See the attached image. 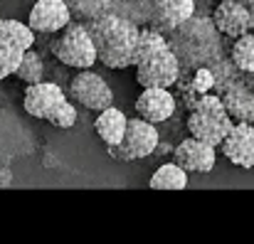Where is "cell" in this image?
Returning <instances> with one entry per match:
<instances>
[{
  "instance_id": "6da1fadb",
  "label": "cell",
  "mask_w": 254,
  "mask_h": 244,
  "mask_svg": "<svg viewBox=\"0 0 254 244\" xmlns=\"http://www.w3.org/2000/svg\"><path fill=\"white\" fill-rule=\"evenodd\" d=\"M94 50H96V62H101L109 69H126L133 64V50H136V37L138 27L119 15H111V10L91 22H86Z\"/></svg>"
},
{
  "instance_id": "7a4b0ae2",
  "label": "cell",
  "mask_w": 254,
  "mask_h": 244,
  "mask_svg": "<svg viewBox=\"0 0 254 244\" xmlns=\"http://www.w3.org/2000/svg\"><path fill=\"white\" fill-rule=\"evenodd\" d=\"M175 37L168 40L170 50L175 52L180 67L183 62L190 67H205V62H217L222 57V47H220V32L215 30L212 22L207 20H197L195 15L190 20H185L180 27L173 30Z\"/></svg>"
},
{
  "instance_id": "3957f363",
  "label": "cell",
  "mask_w": 254,
  "mask_h": 244,
  "mask_svg": "<svg viewBox=\"0 0 254 244\" xmlns=\"http://www.w3.org/2000/svg\"><path fill=\"white\" fill-rule=\"evenodd\" d=\"M232 119L222 104V99L217 94H200L192 104H190V116H188V131L190 136L210 143V146H220L222 138L227 136V131L232 128Z\"/></svg>"
},
{
  "instance_id": "277c9868",
  "label": "cell",
  "mask_w": 254,
  "mask_h": 244,
  "mask_svg": "<svg viewBox=\"0 0 254 244\" xmlns=\"http://www.w3.org/2000/svg\"><path fill=\"white\" fill-rule=\"evenodd\" d=\"M62 35L52 42V55L72 67V69H89L94 67L96 62V50H94V42H91V35H89V27L86 22H79V20H69L62 30Z\"/></svg>"
},
{
  "instance_id": "5b68a950",
  "label": "cell",
  "mask_w": 254,
  "mask_h": 244,
  "mask_svg": "<svg viewBox=\"0 0 254 244\" xmlns=\"http://www.w3.org/2000/svg\"><path fill=\"white\" fill-rule=\"evenodd\" d=\"M158 141L161 136H158L156 123L136 116V119H128L124 138L116 146H109V156L116 161H143L158 148Z\"/></svg>"
},
{
  "instance_id": "8992f818",
  "label": "cell",
  "mask_w": 254,
  "mask_h": 244,
  "mask_svg": "<svg viewBox=\"0 0 254 244\" xmlns=\"http://www.w3.org/2000/svg\"><path fill=\"white\" fill-rule=\"evenodd\" d=\"M69 96H72V101H77L79 106H84L89 111H101V109L114 104L111 86L104 81V77L91 72V67L89 69H79V74L72 77Z\"/></svg>"
},
{
  "instance_id": "52a82bcc",
  "label": "cell",
  "mask_w": 254,
  "mask_h": 244,
  "mask_svg": "<svg viewBox=\"0 0 254 244\" xmlns=\"http://www.w3.org/2000/svg\"><path fill=\"white\" fill-rule=\"evenodd\" d=\"M180 62L175 57V52L166 47L156 55H151L148 60L136 64V81L141 86H166L170 89L173 84L180 79Z\"/></svg>"
},
{
  "instance_id": "ba28073f",
  "label": "cell",
  "mask_w": 254,
  "mask_h": 244,
  "mask_svg": "<svg viewBox=\"0 0 254 244\" xmlns=\"http://www.w3.org/2000/svg\"><path fill=\"white\" fill-rule=\"evenodd\" d=\"M217 148L222 151V156L232 165L254 168V123L235 121Z\"/></svg>"
},
{
  "instance_id": "9c48e42d",
  "label": "cell",
  "mask_w": 254,
  "mask_h": 244,
  "mask_svg": "<svg viewBox=\"0 0 254 244\" xmlns=\"http://www.w3.org/2000/svg\"><path fill=\"white\" fill-rule=\"evenodd\" d=\"M67 99L64 89L60 84H52V81H35V84H27L25 89V96H22V109L27 111V116L32 119H45Z\"/></svg>"
},
{
  "instance_id": "30bf717a",
  "label": "cell",
  "mask_w": 254,
  "mask_h": 244,
  "mask_svg": "<svg viewBox=\"0 0 254 244\" xmlns=\"http://www.w3.org/2000/svg\"><path fill=\"white\" fill-rule=\"evenodd\" d=\"M173 161L178 163L188 175L190 173H210L217 163V153H215V146L195 138V136H188L185 141H180L173 151Z\"/></svg>"
},
{
  "instance_id": "8fae6325",
  "label": "cell",
  "mask_w": 254,
  "mask_h": 244,
  "mask_svg": "<svg viewBox=\"0 0 254 244\" xmlns=\"http://www.w3.org/2000/svg\"><path fill=\"white\" fill-rule=\"evenodd\" d=\"M217 96L222 99V104H225V109H227L232 121L254 123V89L250 84L237 79L220 81Z\"/></svg>"
},
{
  "instance_id": "7c38bea8",
  "label": "cell",
  "mask_w": 254,
  "mask_h": 244,
  "mask_svg": "<svg viewBox=\"0 0 254 244\" xmlns=\"http://www.w3.org/2000/svg\"><path fill=\"white\" fill-rule=\"evenodd\" d=\"M72 20L64 0H37L27 15V25L35 35H55Z\"/></svg>"
},
{
  "instance_id": "4fadbf2b",
  "label": "cell",
  "mask_w": 254,
  "mask_h": 244,
  "mask_svg": "<svg viewBox=\"0 0 254 244\" xmlns=\"http://www.w3.org/2000/svg\"><path fill=\"white\" fill-rule=\"evenodd\" d=\"M212 25L220 35L227 37H240L252 30V17L250 7L240 0H220V5L212 12Z\"/></svg>"
},
{
  "instance_id": "5bb4252c",
  "label": "cell",
  "mask_w": 254,
  "mask_h": 244,
  "mask_svg": "<svg viewBox=\"0 0 254 244\" xmlns=\"http://www.w3.org/2000/svg\"><path fill=\"white\" fill-rule=\"evenodd\" d=\"M136 114L151 123L168 121L175 114V96L166 86H143L141 96L136 99Z\"/></svg>"
},
{
  "instance_id": "9a60e30c",
  "label": "cell",
  "mask_w": 254,
  "mask_h": 244,
  "mask_svg": "<svg viewBox=\"0 0 254 244\" xmlns=\"http://www.w3.org/2000/svg\"><path fill=\"white\" fill-rule=\"evenodd\" d=\"M195 15V0H153V22L163 30H175Z\"/></svg>"
},
{
  "instance_id": "2e32d148",
  "label": "cell",
  "mask_w": 254,
  "mask_h": 244,
  "mask_svg": "<svg viewBox=\"0 0 254 244\" xmlns=\"http://www.w3.org/2000/svg\"><path fill=\"white\" fill-rule=\"evenodd\" d=\"M126 123H128V116H126L121 109L106 106V109L99 111V116H96V121H94V131H96V136H99V138L106 143V148H109V146H116V143L124 138Z\"/></svg>"
},
{
  "instance_id": "e0dca14e",
  "label": "cell",
  "mask_w": 254,
  "mask_h": 244,
  "mask_svg": "<svg viewBox=\"0 0 254 244\" xmlns=\"http://www.w3.org/2000/svg\"><path fill=\"white\" fill-rule=\"evenodd\" d=\"M148 185L153 190H185L188 187V173L175 161L163 163L161 168H156V173L151 175Z\"/></svg>"
},
{
  "instance_id": "ac0fdd59",
  "label": "cell",
  "mask_w": 254,
  "mask_h": 244,
  "mask_svg": "<svg viewBox=\"0 0 254 244\" xmlns=\"http://www.w3.org/2000/svg\"><path fill=\"white\" fill-rule=\"evenodd\" d=\"M170 47L168 45V37L161 32V30H151V27H143L138 30V37H136V50H133V67L143 60H148L151 55L161 52Z\"/></svg>"
},
{
  "instance_id": "d6986e66",
  "label": "cell",
  "mask_w": 254,
  "mask_h": 244,
  "mask_svg": "<svg viewBox=\"0 0 254 244\" xmlns=\"http://www.w3.org/2000/svg\"><path fill=\"white\" fill-rule=\"evenodd\" d=\"M0 40L20 47V50H27V47H35V32L27 22H20V20H12V17H0Z\"/></svg>"
},
{
  "instance_id": "ffe728a7",
  "label": "cell",
  "mask_w": 254,
  "mask_h": 244,
  "mask_svg": "<svg viewBox=\"0 0 254 244\" xmlns=\"http://www.w3.org/2000/svg\"><path fill=\"white\" fill-rule=\"evenodd\" d=\"M230 62L242 74H252L254 72V32L252 30L240 35V37H235V45L230 50Z\"/></svg>"
},
{
  "instance_id": "44dd1931",
  "label": "cell",
  "mask_w": 254,
  "mask_h": 244,
  "mask_svg": "<svg viewBox=\"0 0 254 244\" xmlns=\"http://www.w3.org/2000/svg\"><path fill=\"white\" fill-rule=\"evenodd\" d=\"M12 77H17V79L25 81V84L42 81V77H45V62H42V55H40L35 47L22 50V57H20L17 69H15Z\"/></svg>"
},
{
  "instance_id": "7402d4cb",
  "label": "cell",
  "mask_w": 254,
  "mask_h": 244,
  "mask_svg": "<svg viewBox=\"0 0 254 244\" xmlns=\"http://www.w3.org/2000/svg\"><path fill=\"white\" fill-rule=\"evenodd\" d=\"M64 2L69 7L72 20L79 22H91L111 10V0H64Z\"/></svg>"
},
{
  "instance_id": "603a6c76",
  "label": "cell",
  "mask_w": 254,
  "mask_h": 244,
  "mask_svg": "<svg viewBox=\"0 0 254 244\" xmlns=\"http://www.w3.org/2000/svg\"><path fill=\"white\" fill-rule=\"evenodd\" d=\"M20 57H22V50L20 47L0 40V79H7V77L15 74Z\"/></svg>"
},
{
  "instance_id": "cb8c5ba5",
  "label": "cell",
  "mask_w": 254,
  "mask_h": 244,
  "mask_svg": "<svg viewBox=\"0 0 254 244\" xmlns=\"http://www.w3.org/2000/svg\"><path fill=\"white\" fill-rule=\"evenodd\" d=\"M77 116H79V114H77L74 104H72L69 96H67V99L47 116V121H50L52 126H57V128H72V126L77 123Z\"/></svg>"
},
{
  "instance_id": "d4e9b609",
  "label": "cell",
  "mask_w": 254,
  "mask_h": 244,
  "mask_svg": "<svg viewBox=\"0 0 254 244\" xmlns=\"http://www.w3.org/2000/svg\"><path fill=\"white\" fill-rule=\"evenodd\" d=\"M215 84H217V79H215V72H212L210 67H197V69H195V77L190 79V94L197 99L200 94H207ZM195 99H192V101H195Z\"/></svg>"
},
{
  "instance_id": "484cf974",
  "label": "cell",
  "mask_w": 254,
  "mask_h": 244,
  "mask_svg": "<svg viewBox=\"0 0 254 244\" xmlns=\"http://www.w3.org/2000/svg\"><path fill=\"white\" fill-rule=\"evenodd\" d=\"M240 2H245L247 7H252V5H254V0H240Z\"/></svg>"
},
{
  "instance_id": "4316f807",
  "label": "cell",
  "mask_w": 254,
  "mask_h": 244,
  "mask_svg": "<svg viewBox=\"0 0 254 244\" xmlns=\"http://www.w3.org/2000/svg\"><path fill=\"white\" fill-rule=\"evenodd\" d=\"M126 2H138V0H126Z\"/></svg>"
},
{
  "instance_id": "83f0119b",
  "label": "cell",
  "mask_w": 254,
  "mask_h": 244,
  "mask_svg": "<svg viewBox=\"0 0 254 244\" xmlns=\"http://www.w3.org/2000/svg\"><path fill=\"white\" fill-rule=\"evenodd\" d=\"M252 77H254V72H252ZM252 89H254V79H252Z\"/></svg>"
},
{
  "instance_id": "f1b7e54d",
  "label": "cell",
  "mask_w": 254,
  "mask_h": 244,
  "mask_svg": "<svg viewBox=\"0 0 254 244\" xmlns=\"http://www.w3.org/2000/svg\"><path fill=\"white\" fill-rule=\"evenodd\" d=\"M0 114H2V106H0Z\"/></svg>"
}]
</instances>
